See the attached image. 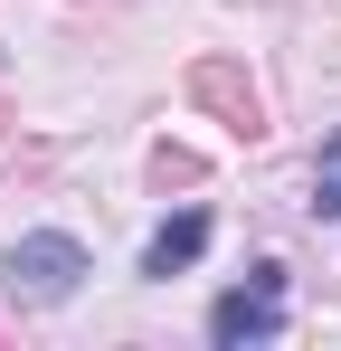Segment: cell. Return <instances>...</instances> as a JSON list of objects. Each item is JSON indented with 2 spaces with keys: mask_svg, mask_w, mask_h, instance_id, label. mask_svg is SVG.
<instances>
[{
  "mask_svg": "<svg viewBox=\"0 0 341 351\" xmlns=\"http://www.w3.org/2000/svg\"><path fill=\"white\" fill-rule=\"evenodd\" d=\"M190 95H199V105H209L237 143H256V133H266V95H256L227 58H199V66H190Z\"/></svg>",
  "mask_w": 341,
  "mask_h": 351,
  "instance_id": "cell-3",
  "label": "cell"
},
{
  "mask_svg": "<svg viewBox=\"0 0 341 351\" xmlns=\"http://www.w3.org/2000/svg\"><path fill=\"white\" fill-rule=\"evenodd\" d=\"M284 332V266H247V285H227L209 304V342L218 351H256Z\"/></svg>",
  "mask_w": 341,
  "mask_h": 351,
  "instance_id": "cell-2",
  "label": "cell"
},
{
  "mask_svg": "<svg viewBox=\"0 0 341 351\" xmlns=\"http://www.w3.org/2000/svg\"><path fill=\"white\" fill-rule=\"evenodd\" d=\"M86 276H95V266H86V247H76L66 228H29V237L0 247V285L19 294V304H66Z\"/></svg>",
  "mask_w": 341,
  "mask_h": 351,
  "instance_id": "cell-1",
  "label": "cell"
},
{
  "mask_svg": "<svg viewBox=\"0 0 341 351\" xmlns=\"http://www.w3.org/2000/svg\"><path fill=\"white\" fill-rule=\"evenodd\" d=\"M313 219H341V133L323 143V162H313V199H303Z\"/></svg>",
  "mask_w": 341,
  "mask_h": 351,
  "instance_id": "cell-5",
  "label": "cell"
},
{
  "mask_svg": "<svg viewBox=\"0 0 341 351\" xmlns=\"http://www.w3.org/2000/svg\"><path fill=\"white\" fill-rule=\"evenodd\" d=\"M199 256H209V209H180V219H162V228H152L142 276H152V285H170V276H190Z\"/></svg>",
  "mask_w": 341,
  "mask_h": 351,
  "instance_id": "cell-4",
  "label": "cell"
}]
</instances>
